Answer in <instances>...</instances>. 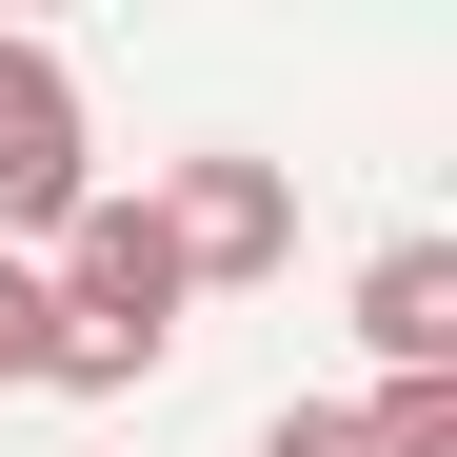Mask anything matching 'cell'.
Returning a JSON list of instances; mask_svg holds the SVG:
<instances>
[{"instance_id":"cell-1","label":"cell","mask_w":457,"mask_h":457,"mask_svg":"<svg viewBox=\"0 0 457 457\" xmlns=\"http://www.w3.org/2000/svg\"><path fill=\"white\" fill-rule=\"evenodd\" d=\"M179 239H160V199H80V219H60V278H40V378H60V398H120V378H160L179 358Z\"/></svg>"},{"instance_id":"cell-2","label":"cell","mask_w":457,"mask_h":457,"mask_svg":"<svg viewBox=\"0 0 457 457\" xmlns=\"http://www.w3.org/2000/svg\"><path fill=\"white\" fill-rule=\"evenodd\" d=\"M100 199V139H80V60L60 40H0V239H60Z\"/></svg>"},{"instance_id":"cell-3","label":"cell","mask_w":457,"mask_h":457,"mask_svg":"<svg viewBox=\"0 0 457 457\" xmlns=\"http://www.w3.org/2000/svg\"><path fill=\"white\" fill-rule=\"evenodd\" d=\"M160 239H179V278H278L298 259V179L278 160H160Z\"/></svg>"},{"instance_id":"cell-4","label":"cell","mask_w":457,"mask_h":457,"mask_svg":"<svg viewBox=\"0 0 457 457\" xmlns=\"http://www.w3.org/2000/svg\"><path fill=\"white\" fill-rule=\"evenodd\" d=\"M358 338L398 378H457V239H378L358 259Z\"/></svg>"},{"instance_id":"cell-5","label":"cell","mask_w":457,"mask_h":457,"mask_svg":"<svg viewBox=\"0 0 457 457\" xmlns=\"http://www.w3.org/2000/svg\"><path fill=\"white\" fill-rule=\"evenodd\" d=\"M259 457H378V418H358V398H278V437H259Z\"/></svg>"},{"instance_id":"cell-6","label":"cell","mask_w":457,"mask_h":457,"mask_svg":"<svg viewBox=\"0 0 457 457\" xmlns=\"http://www.w3.org/2000/svg\"><path fill=\"white\" fill-rule=\"evenodd\" d=\"M40 378V259H0V398Z\"/></svg>"}]
</instances>
